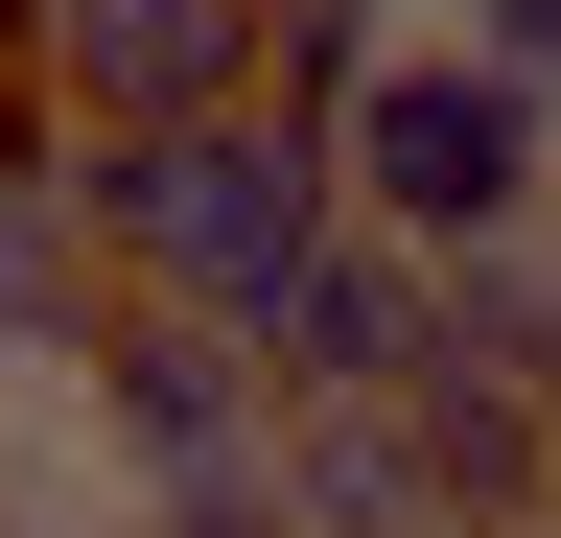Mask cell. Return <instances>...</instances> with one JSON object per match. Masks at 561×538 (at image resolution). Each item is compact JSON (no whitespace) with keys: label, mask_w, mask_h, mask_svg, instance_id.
<instances>
[{"label":"cell","mask_w":561,"mask_h":538,"mask_svg":"<svg viewBox=\"0 0 561 538\" xmlns=\"http://www.w3.org/2000/svg\"><path fill=\"white\" fill-rule=\"evenodd\" d=\"M70 211H94L117 282H164V305H280L305 257L351 234V164H328V117L305 94H210V117H94L70 141Z\"/></svg>","instance_id":"cell-1"},{"label":"cell","mask_w":561,"mask_h":538,"mask_svg":"<svg viewBox=\"0 0 561 538\" xmlns=\"http://www.w3.org/2000/svg\"><path fill=\"white\" fill-rule=\"evenodd\" d=\"M328 164H351V211L421 234V257L561 234V71H515L491 24H375V71L328 94Z\"/></svg>","instance_id":"cell-2"},{"label":"cell","mask_w":561,"mask_h":538,"mask_svg":"<svg viewBox=\"0 0 561 538\" xmlns=\"http://www.w3.org/2000/svg\"><path fill=\"white\" fill-rule=\"evenodd\" d=\"M70 398H94L117 492H187V468H257V445H280V375H257V328H234V305H164V282H117V305H94Z\"/></svg>","instance_id":"cell-3"},{"label":"cell","mask_w":561,"mask_h":538,"mask_svg":"<svg viewBox=\"0 0 561 538\" xmlns=\"http://www.w3.org/2000/svg\"><path fill=\"white\" fill-rule=\"evenodd\" d=\"M24 71L47 117L94 141V117H210L280 71V0H24Z\"/></svg>","instance_id":"cell-4"},{"label":"cell","mask_w":561,"mask_h":538,"mask_svg":"<svg viewBox=\"0 0 561 538\" xmlns=\"http://www.w3.org/2000/svg\"><path fill=\"white\" fill-rule=\"evenodd\" d=\"M257 375H280V398H398V375H421V234L351 211L305 282L257 305Z\"/></svg>","instance_id":"cell-5"},{"label":"cell","mask_w":561,"mask_h":538,"mask_svg":"<svg viewBox=\"0 0 561 538\" xmlns=\"http://www.w3.org/2000/svg\"><path fill=\"white\" fill-rule=\"evenodd\" d=\"M140 538H305V492H280V445H257V468H187V492H140Z\"/></svg>","instance_id":"cell-6"},{"label":"cell","mask_w":561,"mask_h":538,"mask_svg":"<svg viewBox=\"0 0 561 538\" xmlns=\"http://www.w3.org/2000/svg\"><path fill=\"white\" fill-rule=\"evenodd\" d=\"M351 24H445V0H351Z\"/></svg>","instance_id":"cell-7"}]
</instances>
